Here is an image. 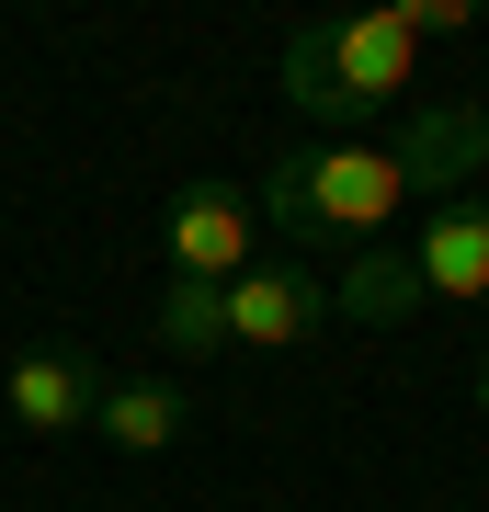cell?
Returning a JSON list of instances; mask_svg holds the SVG:
<instances>
[{"label":"cell","mask_w":489,"mask_h":512,"mask_svg":"<svg viewBox=\"0 0 489 512\" xmlns=\"http://www.w3.org/2000/svg\"><path fill=\"white\" fill-rule=\"evenodd\" d=\"M489 171V114L478 103H410L399 137H319V148H285L262 171L251 217H273L285 239H376L410 194H467Z\"/></svg>","instance_id":"cell-1"},{"label":"cell","mask_w":489,"mask_h":512,"mask_svg":"<svg viewBox=\"0 0 489 512\" xmlns=\"http://www.w3.org/2000/svg\"><path fill=\"white\" fill-rule=\"evenodd\" d=\"M421 80V35L410 12L387 0V12H330V23H296L285 35V103L308 114V126H364V114H387Z\"/></svg>","instance_id":"cell-2"},{"label":"cell","mask_w":489,"mask_h":512,"mask_svg":"<svg viewBox=\"0 0 489 512\" xmlns=\"http://www.w3.org/2000/svg\"><path fill=\"white\" fill-rule=\"evenodd\" d=\"M330 319V274H308V262H251V274L217 285V353H296L308 330Z\"/></svg>","instance_id":"cell-3"},{"label":"cell","mask_w":489,"mask_h":512,"mask_svg":"<svg viewBox=\"0 0 489 512\" xmlns=\"http://www.w3.org/2000/svg\"><path fill=\"white\" fill-rule=\"evenodd\" d=\"M0 410L35 444H57V433H80V421L103 410V365H91L80 342H23L12 365H0Z\"/></svg>","instance_id":"cell-4"},{"label":"cell","mask_w":489,"mask_h":512,"mask_svg":"<svg viewBox=\"0 0 489 512\" xmlns=\"http://www.w3.org/2000/svg\"><path fill=\"white\" fill-rule=\"evenodd\" d=\"M171 274H194V285H228V274H251V239H262V217H251V194H228V183H194L171 205Z\"/></svg>","instance_id":"cell-5"},{"label":"cell","mask_w":489,"mask_h":512,"mask_svg":"<svg viewBox=\"0 0 489 512\" xmlns=\"http://www.w3.org/2000/svg\"><path fill=\"white\" fill-rule=\"evenodd\" d=\"M91 433H103L114 456H171V444L194 433V387H182V376H103Z\"/></svg>","instance_id":"cell-6"},{"label":"cell","mask_w":489,"mask_h":512,"mask_svg":"<svg viewBox=\"0 0 489 512\" xmlns=\"http://www.w3.org/2000/svg\"><path fill=\"white\" fill-rule=\"evenodd\" d=\"M410 262H421V296H489V194H444Z\"/></svg>","instance_id":"cell-7"},{"label":"cell","mask_w":489,"mask_h":512,"mask_svg":"<svg viewBox=\"0 0 489 512\" xmlns=\"http://www.w3.org/2000/svg\"><path fill=\"white\" fill-rule=\"evenodd\" d=\"M410 308H433V296H421V262H410V251H376V239H364L342 274H330V319L387 330V319H410Z\"/></svg>","instance_id":"cell-8"},{"label":"cell","mask_w":489,"mask_h":512,"mask_svg":"<svg viewBox=\"0 0 489 512\" xmlns=\"http://www.w3.org/2000/svg\"><path fill=\"white\" fill-rule=\"evenodd\" d=\"M478 410H489V365H478Z\"/></svg>","instance_id":"cell-9"}]
</instances>
